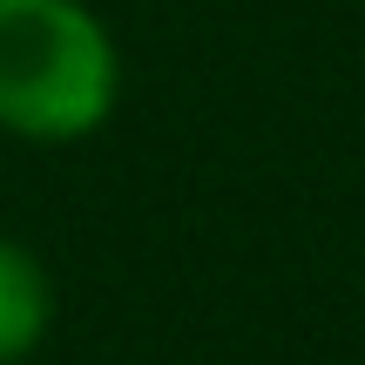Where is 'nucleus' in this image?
Listing matches in <instances>:
<instances>
[{"label":"nucleus","instance_id":"f03ea898","mask_svg":"<svg viewBox=\"0 0 365 365\" xmlns=\"http://www.w3.org/2000/svg\"><path fill=\"white\" fill-rule=\"evenodd\" d=\"M48 331V271L0 237V365H14Z\"/></svg>","mask_w":365,"mask_h":365},{"label":"nucleus","instance_id":"f257e3e1","mask_svg":"<svg viewBox=\"0 0 365 365\" xmlns=\"http://www.w3.org/2000/svg\"><path fill=\"white\" fill-rule=\"evenodd\" d=\"M115 108V48L81 0H0V129L88 135Z\"/></svg>","mask_w":365,"mask_h":365}]
</instances>
